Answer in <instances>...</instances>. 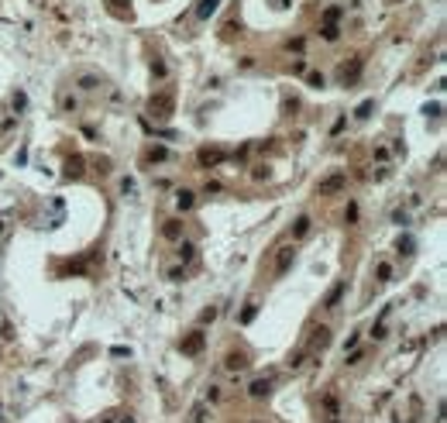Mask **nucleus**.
I'll return each instance as SVG.
<instances>
[{"label":"nucleus","instance_id":"nucleus-3","mask_svg":"<svg viewBox=\"0 0 447 423\" xmlns=\"http://www.w3.org/2000/svg\"><path fill=\"white\" fill-rule=\"evenodd\" d=\"M344 172H330V179L320 182V196H334V193H341V186H344Z\"/></svg>","mask_w":447,"mask_h":423},{"label":"nucleus","instance_id":"nucleus-11","mask_svg":"<svg viewBox=\"0 0 447 423\" xmlns=\"http://www.w3.org/2000/svg\"><path fill=\"white\" fill-rule=\"evenodd\" d=\"M224 365H227V372H241V368H248V358L244 355H227Z\"/></svg>","mask_w":447,"mask_h":423},{"label":"nucleus","instance_id":"nucleus-21","mask_svg":"<svg viewBox=\"0 0 447 423\" xmlns=\"http://www.w3.org/2000/svg\"><path fill=\"white\" fill-rule=\"evenodd\" d=\"M423 114H427V117H440L444 107H440V103H427V107H423Z\"/></svg>","mask_w":447,"mask_h":423},{"label":"nucleus","instance_id":"nucleus-12","mask_svg":"<svg viewBox=\"0 0 447 423\" xmlns=\"http://www.w3.org/2000/svg\"><path fill=\"white\" fill-rule=\"evenodd\" d=\"M182 230H186V227H182L179 220H169V224H165V230H162V234H165L169 241H176V238H182Z\"/></svg>","mask_w":447,"mask_h":423},{"label":"nucleus","instance_id":"nucleus-9","mask_svg":"<svg viewBox=\"0 0 447 423\" xmlns=\"http://www.w3.org/2000/svg\"><path fill=\"white\" fill-rule=\"evenodd\" d=\"M176 207H179V210H193V207H196V200H193L190 189H179V193H176Z\"/></svg>","mask_w":447,"mask_h":423},{"label":"nucleus","instance_id":"nucleus-17","mask_svg":"<svg viewBox=\"0 0 447 423\" xmlns=\"http://www.w3.org/2000/svg\"><path fill=\"white\" fill-rule=\"evenodd\" d=\"M165 155H169V151H165L162 145H155V148H152V151H148V155H144V162H162Z\"/></svg>","mask_w":447,"mask_h":423},{"label":"nucleus","instance_id":"nucleus-25","mask_svg":"<svg viewBox=\"0 0 447 423\" xmlns=\"http://www.w3.org/2000/svg\"><path fill=\"white\" fill-rule=\"evenodd\" d=\"M306 83H310V86H323V76H320V72H306Z\"/></svg>","mask_w":447,"mask_h":423},{"label":"nucleus","instance_id":"nucleus-1","mask_svg":"<svg viewBox=\"0 0 447 423\" xmlns=\"http://www.w3.org/2000/svg\"><path fill=\"white\" fill-rule=\"evenodd\" d=\"M172 107H176V97L165 90V93H155L152 100H148V114L152 117H159V121H169L172 117Z\"/></svg>","mask_w":447,"mask_h":423},{"label":"nucleus","instance_id":"nucleus-29","mask_svg":"<svg viewBox=\"0 0 447 423\" xmlns=\"http://www.w3.org/2000/svg\"><path fill=\"white\" fill-rule=\"evenodd\" d=\"M251 423H265V420H251Z\"/></svg>","mask_w":447,"mask_h":423},{"label":"nucleus","instance_id":"nucleus-22","mask_svg":"<svg viewBox=\"0 0 447 423\" xmlns=\"http://www.w3.org/2000/svg\"><path fill=\"white\" fill-rule=\"evenodd\" d=\"M193 255H196V248H193V244H182V248H179V258H182V261H190Z\"/></svg>","mask_w":447,"mask_h":423},{"label":"nucleus","instance_id":"nucleus-19","mask_svg":"<svg viewBox=\"0 0 447 423\" xmlns=\"http://www.w3.org/2000/svg\"><path fill=\"white\" fill-rule=\"evenodd\" d=\"M341 293H344V282H337V286L330 289V296H327V306H334V303H337V299H341Z\"/></svg>","mask_w":447,"mask_h":423},{"label":"nucleus","instance_id":"nucleus-5","mask_svg":"<svg viewBox=\"0 0 447 423\" xmlns=\"http://www.w3.org/2000/svg\"><path fill=\"white\" fill-rule=\"evenodd\" d=\"M358 76H361V62H358V59H351V62L341 65V83H354Z\"/></svg>","mask_w":447,"mask_h":423},{"label":"nucleus","instance_id":"nucleus-10","mask_svg":"<svg viewBox=\"0 0 447 423\" xmlns=\"http://www.w3.org/2000/svg\"><path fill=\"white\" fill-rule=\"evenodd\" d=\"M217 7H220V0H200V4H196V14H200V17H213Z\"/></svg>","mask_w":447,"mask_h":423},{"label":"nucleus","instance_id":"nucleus-20","mask_svg":"<svg viewBox=\"0 0 447 423\" xmlns=\"http://www.w3.org/2000/svg\"><path fill=\"white\" fill-rule=\"evenodd\" d=\"M327 341H330V330H327V327H320V330L313 334V344H320V348H323Z\"/></svg>","mask_w":447,"mask_h":423},{"label":"nucleus","instance_id":"nucleus-28","mask_svg":"<svg viewBox=\"0 0 447 423\" xmlns=\"http://www.w3.org/2000/svg\"><path fill=\"white\" fill-rule=\"evenodd\" d=\"M207 399H210V403H217V399H220V389H217V386H210V389H207Z\"/></svg>","mask_w":447,"mask_h":423},{"label":"nucleus","instance_id":"nucleus-16","mask_svg":"<svg viewBox=\"0 0 447 423\" xmlns=\"http://www.w3.org/2000/svg\"><path fill=\"white\" fill-rule=\"evenodd\" d=\"M207 420H210V409H207V406H196V409L190 413V423H207Z\"/></svg>","mask_w":447,"mask_h":423},{"label":"nucleus","instance_id":"nucleus-24","mask_svg":"<svg viewBox=\"0 0 447 423\" xmlns=\"http://www.w3.org/2000/svg\"><path fill=\"white\" fill-rule=\"evenodd\" d=\"M210 320H217V310H213V306H207V310L200 313V324H210Z\"/></svg>","mask_w":447,"mask_h":423},{"label":"nucleus","instance_id":"nucleus-4","mask_svg":"<svg viewBox=\"0 0 447 423\" xmlns=\"http://www.w3.org/2000/svg\"><path fill=\"white\" fill-rule=\"evenodd\" d=\"M269 392H272V382H269V378H255L251 386H248V396H251V399H265Z\"/></svg>","mask_w":447,"mask_h":423},{"label":"nucleus","instance_id":"nucleus-7","mask_svg":"<svg viewBox=\"0 0 447 423\" xmlns=\"http://www.w3.org/2000/svg\"><path fill=\"white\" fill-rule=\"evenodd\" d=\"M220 159H224L220 148H200V165H217Z\"/></svg>","mask_w":447,"mask_h":423},{"label":"nucleus","instance_id":"nucleus-15","mask_svg":"<svg viewBox=\"0 0 447 423\" xmlns=\"http://www.w3.org/2000/svg\"><path fill=\"white\" fill-rule=\"evenodd\" d=\"M371 110H375V100H365V103L354 110V117H358V121H365V117H371Z\"/></svg>","mask_w":447,"mask_h":423},{"label":"nucleus","instance_id":"nucleus-18","mask_svg":"<svg viewBox=\"0 0 447 423\" xmlns=\"http://www.w3.org/2000/svg\"><path fill=\"white\" fill-rule=\"evenodd\" d=\"M65 172H69L65 179H76V176L83 172V162H80V159H69V165H65Z\"/></svg>","mask_w":447,"mask_h":423},{"label":"nucleus","instance_id":"nucleus-23","mask_svg":"<svg viewBox=\"0 0 447 423\" xmlns=\"http://www.w3.org/2000/svg\"><path fill=\"white\" fill-rule=\"evenodd\" d=\"M255 313H258V306L251 303V306H244V313H241V320H244V324H251V320H255Z\"/></svg>","mask_w":447,"mask_h":423},{"label":"nucleus","instance_id":"nucleus-26","mask_svg":"<svg viewBox=\"0 0 447 423\" xmlns=\"http://www.w3.org/2000/svg\"><path fill=\"white\" fill-rule=\"evenodd\" d=\"M399 251H413V238H399Z\"/></svg>","mask_w":447,"mask_h":423},{"label":"nucleus","instance_id":"nucleus-6","mask_svg":"<svg viewBox=\"0 0 447 423\" xmlns=\"http://www.w3.org/2000/svg\"><path fill=\"white\" fill-rule=\"evenodd\" d=\"M292 258H296V251H292V248H282V251H279V261H275V276H286V268L292 265Z\"/></svg>","mask_w":447,"mask_h":423},{"label":"nucleus","instance_id":"nucleus-14","mask_svg":"<svg viewBox=\"0 0 447 423\" xmlns=\"http://www.w3.org/2000/svg\"><path fill=\"white\" fill-rule=\"evenodd\" d=\"M337 21H341V7H330L323 14V28H337Z\"/></svg>","mask_w":447,"mask_h":423},{"label":"nucleus","instance_id":"nucleus-2","mask_svg":"<svg viewBox=\"0 0 447 423\" xmlns=\"http://www.w3.org/2000/svg\"><path fill=\"white\" fill-rule=\"evenodd\" d=\"M179 351H182V355H190V358L203 355V334H200V330H193L190 337H182V341H179Z\"/></svg>","mask_w":447,"mask_h":423},{"label":"nucleus","instance_id":"nucleus-13","mask_svg":"<svg viewBox=\"0 0 447 423\" xmlns=\"http://www.w3.org/2000/svg\"><path fill=\"white\" fill-rule=\"evenodd\" d=\"M292 234H296V238H306V234H310V217H300V220H296V224H292Z\"/></svg>","mask_w":447,"mask_h":423},{"label":"nucleus","instance_id":"nucleus-8","mask_svg":"<svg viewBox=\"0 0 447 423\" xmlns=\"http://www.w3.org/2000/svg\"><path fill=\"white\" fill-rule=\"evenodd\" d=\"M107 7L117 17H131V0H107Z\"/></svg>","mask_w":447,"mask_h":423},{"label":"nucleus","instance_id":"nucleus-27","mask_svg":"<svg viewBox=\"0 0 447 423\" xmlns=\"http://www.w3.org/2000/svg\"><path fill=\"white\" fill-rule=\"evenodd\" d=\"M323 38L327 42H337V28H323Z\"/></svg>","mask_w":447,"mask_h":423}]
</instances>
